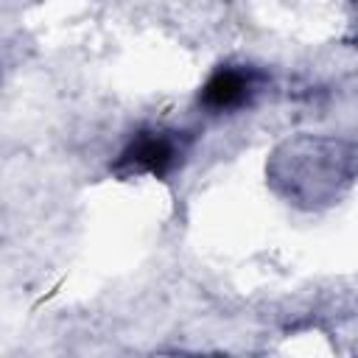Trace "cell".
<instances>
[{
	"instance_id": "obj_2",
	"label": "cell",
	"mask_w": 358,
	"mask_h": 358,
	"mask_svg": "<svg viewBox=\"0 0 358 358\" xmlns=\"http://www.w3.org/2000/svg\"><path fill=\"white\" fill-rule=\"evenodd\" d=\"M249 90H252L249 73L227 67V70H218L210 76V81L201 90V103L210 109H232L246 101Z\"/></svg>"
},
{
	"instance_id": "obj_1",
	"label": "cell",
	"mask_w": 358,
	"mask_h": 358,
	"mask_svg": "<svg viewBox=\"0 0 358 358\" xmlns=\"http://www.w3.org/2000/svg\"><path fill=\"white\" fill-rule=\"evenodd\" d=\"M176 157H179V151H176V143L171 137H165V134H143V137H137L123 151V159L120 162L162 176L176 162Z\"/></svg>"
}]
</instances>
